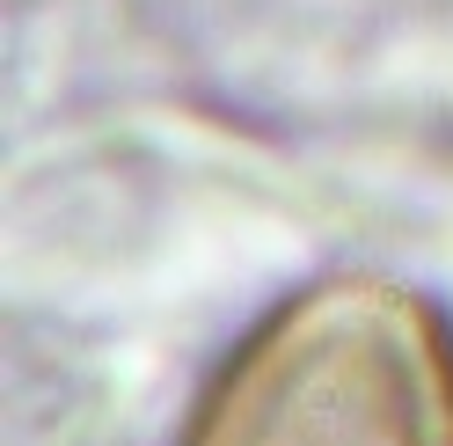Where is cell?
Masks as SVG:
<instances>
[{"instance_id":"1","label":"cell","mask_w":453,"mask_h":446,"mask_svg":"<svg viewBox=\"0 0 453 446\" xmlns=\"http://www.w3.org/2000/svg\"><path fill=\"white\" fill-rule=\"evenodd\" d=\"M183 446H453V329L388 278H322L264 315Z\"/></svg>"}]
</instances>
